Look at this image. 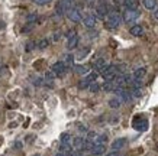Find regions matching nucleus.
<instances>
[{"label": "nucleus", "mask_w": 158, "mask_h": 156, "mask_svg": "<svg viewBox=\"0 0 158 156\" xmlns=\"http://www.w3.org/2000/svg\"><path fill=\"white\" fill-rule=\"evenodd\" d=\"M122 19L123 16H120V13L118 12H110L107 16H106V28L107 29H118L122 23Z\"/></svg>", "instance_id": "nucleus-1"}, {"label": "nucleus", "mask_w": 158, "mask_h": 156, "mask_svg": "<svg viewBox=\"0 0 158 156\" xmlns=\"http://www.w3.org/2000/svg\"><path fill=\"white\" fill-rule=\"evenodd\" d=\"M118 72H119L118 65H107L105 70L102 71V75H103L105 81H115V78L118 77L116 75Z\"/></svg>", "instance_id": "nucleus-2"}, {"label": "nucleus", "mask_w": 158, "mask_h": 156, "mask_svg": "<svg viewBox=\"0 0 158 156\" xmlns=\"http://www.w3.org/2000/svg\"><path fill=\"white\" fill-rule=\"evenodd\" d=\"M97 77H99V74H97V71H93V72H89L84 78H83L81 81H80V84H78V87L81 88V90H84V88H89L90 87V84H93V82H96Z\"/></svg>", "instance_id": "nucleus-3"}, {"label": "nucleus", "mask_w": 158, "mask_h": 156, "mask_svg": "<svg viewBox=\"0 0 158 156\" xmlns=\"http://www.w3.org/2000/svg\"><path fill=\"white\" fill-rule=\"evenodd\" d=\"M51 71H54V74H55L57 77H64L68 71V65L64 61H58L52 65Z\"/></svg>", "instance_id": "nucleus-4"}, {"label": "nucleus", "mask_w": 158, "mask_h": 156, "mask_svg": "<svg viewBox=\"0 0 158 156\" xmlns=\"http://www.w3.org/2000/svg\"><path fill=\"white\" fill-rule=\"evenodd\" d=\"M116 95H118V98L122 101V103H129L131 100H132V93H129V91H126L125 88H122V87H118L115 90Z\"/></svg>", "instance_id": "nucleus-5"}, {"label": "nucleus", "mask_w": 158, "mask_h": 156, "mask_svg": "<svg viewBox=\"0 0 158 156\" xmlns=\"http://www.w3.org/2000/svg\"><path fill=\"white\" fill-rule=\"evenodd\" d=\"M139 18V12L136 9H126L123 13V20L126 23H132Z\"/></svg>", "instance_id": "nucleus-6"}, {"label": "nucleus", "mask_w": 158, "mask_h": 156, "mask_svg": "<svg viewBox=\"0 0 158 156\" xmlns=\"http://www.w3.org/2000/svg\"><path fill=\"white\" fill-rule=\"evenodd\" d=\"M134 129H136L138 132H145L147 129H148V122L145 120V118H141V117H136L134 120V123H132Z\"/></svg>", "instance_id": "nucleus-7"}, {"label": "nucleus", "mask_w": 158, "mask_h": 156, "mask_svg": "<svg viewBox=\"0 0 158 156\" xmlns=\"http://www.w3.org/2000/svg\"><path fill=\"white\" fill-rule=\"evenodd\" d=\"M67 16L68 19L71 20V22H74V23H78V22H81V13H80V10L76 9V7H73V9H70L67 12Z\"/></svg>", "instance_id": "nucleus-8"}, {"label": "nucleus", "mask_w": 158, "mask_h": 156, "mask_svg": "<svg viewBox=\"0 0 158 156\" xmlns=\"http://www.w3.org/2000/svg\"><path fill=\"white\" fill-rule=\"evenodd\" d=\"M78 45V36L74 30L68 32V41H67V48L68 49H74Z\"/></svg>", "instance_id": "nucleus-9"}, {"label": "nucleus", "mask_w": 158, "mask_h": 156, "mask_svg": "<svg viewBox=\"0 0 158 156\" xmlns=\"http://www.w3.org/2000/svg\"><path fill=\"white\" fill-rule=\"evenodd\" d=\"M96 14L99 18H102V19L109 14V9H107V5H106L105 2H100V3L96 6Z\"/></svg>", "instance_id": "nucleus-10"}, {"label": "nucleus", "mask_w": 158, "mask_h": 156, "mask_svg": "<svg viewBox=\"0 0 158 156\" xmlns=\"http://www.w3.org/2000/svg\"><path fill=\"white\" fill-rule=\"evenodd\" d=\"M125 145H126V139L125 137H119V139H116V140L112 142L110 147H112V150H120L122 147H125Z\"/></svg>", "instance_id": "nucleus-11"}, {"label": "nucleus", "mask_w": 158, "mask_h": 156, "mask_svg": "<svg viewBox=\"0 0 158 156\" xmlns=\"http://www.w3.org/2000/svg\"><path fill=\"white\" fill-rule=\"evenodd\" d=\"M106 66H107V61H106L105 58H97L96 61L93 62V68L96 71H103Z\"/></svg>", "instance_id": "nucleus-12"}, {"label": "nucleus", "mask_w": 158, "mask_h": 156, "mask_svg": "<svg viewBox=\"0 0 158 156\" xmlns=\"http://www.w3.org/2000/svg\"><path fill=\"white\" fill-rule=\"evenodd\" d=\"M83 23L87 28H94L96 26V16L94 14H86L84 19H83Z\"/></svg>", "instance_id": "nucleus-13"}, {"label": "nucleus", "mask_w": 158, "mask_h": 156, "mask_svg": "<svg viewBox=\"0 0 158 156\" xmlns=\"http://www.w3.org/2000/svg\"><path fill=\"white\" fill-rule=\"evenodd\" d=\"M84 145H86V139H83V137H74L73 139V147L77 149V150H83L84 149Z\"/></svg>", "instance_id": "nucleus-14"}, {"label": "nucleus", "mask_w": 158, "mask_h": 156, "mask_svg": "<svg viewBox=\"0 0 158 156\" xmlns=\"http://www.w3.org/2000/svg\"><path fill=\"white\" fill-rule=\"evenodd\" d=\"M91 153L94 156H100V155H103L106 152V145H94V146L91 147Z\"/></svg>", "instance_id": "nucleus-15"}, {"label": "nucleus", "mask_w": 158, "mask_h": 156, "mask_svg": "<svg viewBox=\"0 0 158 156\" xmlns=\"http://www.w3.org/2000/svg\"><path fill=\"white\" fill-rule=\"evenodd\" d=\"M74 72L80 74V75H87L90 72V68L87 65H74Z\"/></svg>", "instance_id": "nucleus-16"}, {"label": "nucleus", "mask_w": 158, "mask_h": 156, "mask_svg": "<svg viewBox=\"0 0 158 156\" xmlns=\"http://www.w3.org/2000/svg\"><path fill=\"white\" fill-rule=\"evenodd\" d=\"M131 35H134V36H142L144 35V28L141 26V25H134L132 28H131Z\"/></svg>", "instance_id": "nucleus-17"}, {"label": "nucleus", "mask_w": 158, "mask_h": 156, "mask_svg": "<svg viewBox=\"0 0 158 156\" xmlns=\"http://www.w3.org/2000/svg\"><path fill=\"white\" fill-rule=\"evenodd\" d=\"M142 5H144L145 9L154 10L157 7V0H142Z\"/></svg>", "instance_id": "nucleus-18"}, {"label": "nucleus", "mask_w": 158, "mask_h": 156, "mask_svg": "<svg viewBox=\"0 0 158 156\" xmlns=\"http://www.w3.org/2000/svg\"><path fill=\"white\" fill-rule=\"evenodd\" d=\"M60 5L64 9V12H68L70 9H73V0H61Z\"/></svg>", "instance_id": "nucleus-19"}, {"label": "nucleus", "mask_w": 158, "mask_h": 156, "mask_svg": "<svg viewBox=\"0 0 158 156\" xmlns=\"http://www.w3.org/2000/svg\"><path fill=\"white\" fill-rule=\"evenodd\" d=\"M120 104H122V101L118 97H113V98L109 100V107H112V109H119Z\"/></svg>", "instance_id": "nucleus-20"}, {"label": "nucleus", "mask_w": 158, "mask_h": 156, "mask_svg": "<svg viewBox=\"0 0 158 156\" xmlns=\"http://www.w3.org/2000/svg\"><path fill=\"white\" fill-rule=\"evenodd\" d=\"M106 142H107L106 134H97V137L94 139V145H106Z\"/></svg>", "instance_id": "nucleus-21"}, {"label": "nucleus", "mask_w": 158, "mask_h": 156, "mask_svg": "<svg viewBox=\"0 0 158 156\" xmlns=\"http://www.w3.org/2000/svg\"><path fill=\"white\" fill-rule=\"evenodd\" d=\"M100 88H102V85L97 84V82H93V84H90V87H89V90H90L91 93H97Z\"/></svg>", "instance_id": "nucleus-22"}, {"label": "nucleus", "mask_w": 158, "mask_h": 156, "mask_svg": "<svg viewBox=\"0 0 158 156\" xmlns=\"http://www.w3.org/2000/svg\"><path fill=\"white\" fill-rule=\"evenodd\" d=\"M64 62H65L68 66L73 65V64H74V57H73L71 54H68V55H65V58H64Z\"/></svg>", "instance_id": "nucleus-23"}, {"label": "nucleus", "mask_w": 158, "mask_h": 156, "mask_svg": "<svg viewBox=\"0 0 158 156\" xmlns=\"http://www.w3.org/2000/svg\"><path fill=\"white\" fill-rule=\"evenodd\" d=\"M142 93H141V88L139 87H134L132 88V97H141Z\"/></svg>", "instance_id": "nucleus-24"}, {"label": "nucleus", "mask_w": 158, "mask_h": 156, "mask_svg": "<svg viewBox=\"0 0 158 156\" xmlns=\"http://www.w3.org/2000/svg\"><path fill=\"white\" fill-rule=\"evenodd\" d=\"M55 77H57V75L54 74V71H48L47 74H45V80H47V81H52Z\"/></svg>", "instance_id": "nucleus-25"}, {"label": "nucleus", "mask_w": 158, "mask_h": 156, "mask_svg": "<svg viewBox=\"0 0 158 156\" xmlns=\"http://www.w3.org/2000/svg\"><path fill=\"white\" fill-rule=\"evenodd\" d=\"M48 43H49V41L48 39H42L41 42L38 43V48H41V49H44V48H47L48 46Z\"/></svg>", "instance_id": "nucleus-26"}, {"label": "nucleus", "mask_w": 158, "mask_h": 156, "mask_svg": "<svg viewBox=\"0 0 158 156\" xmlns=\"http://www.w3.org/2000/svg\"><path fill=\"white\" fill-rule=\"evenodd\" d=\"M51 0H34V3H36V5L42 6V5H48Z\"/></svg>", "instance_id": "nucleus-27"}, {"label": "nucleus", "mask_w": 158, "mask_h": 156, "mask_svg": "<svg viewBox=\"0 0 158 156\" xmlns=\"http://www.w3.org/2000/svg\"><path fill=\"white\" fill-rule=\"evenodd\" d=\"M38 16H36V13H32V14H29L28 16V22H34L35 19H36Z\"/></svg>", "instance_id": "nucleus-28"}, {"label": "nucleus", "mask_w": 158, "mask_h": 156, "mask_svg": "<svg viewBox=\"0 0 158 156\" xmlns=\"http://www.w3.org/2000/svg\"><path fill=\"white\" fill-rule=\"evenodd\" d=\"M32 82H34V85H41L42 84V78H35V80H32Z\"/></svg>", "instance_id": "nucleus-29"}, {"label": "nucleus", "mask_w": 158, "mask_h": 156, "mask_svg": "<svg viewBox=\"0 0 158 156\" xmlns=\"http://www.w3.org/2000/svg\"><path fill=\"white\" fill-rule=\"evenodd\" d=\"M87 52H89V49H84V51H81V52H80V55H78V58L81 59V58L87 57Z\"/></svg>", "instance_id": "nucleus-30"}, {"label": "nucleus", "mask_w": 158, "mask_h": 156, "mask_svg": "<svg viewBox=\"0 0 158 156\" xmlns=\"http://www.w3.org/2000/svg\"><path fill=\"white\" fill-rule=\"evenodd\" d=\"M55 156H71V153H67V152H62V150H60L57 153Z\"/></svg>", "instance_id": "nucleus-31"}, {"label": "nucleus", "mask_w": 158, "mask_h": 156, "mask_svg": "<svg viewBox=\"0 0 158 156\" xmlns=\"http://www.w3.org/2000/svg\"><path fill=\"white\" fill-rule=\"evenodd\" d=\"M106 156H119V152H118V150H112V152H109Z\"/></svg>", "instance_id": "nucleus-32"}, {"label": "nucleus", "mask_w": 158, "mask_h": 156, "mask_svg": "<svg viewBox=\"0 0 158 156\" xmlns=\"http://www.w3.org/2000/svg\"><path fill=\"white\" fill-rule=\"evenodd\" d=\"M35 46V43H28V46H26V51H31L32 48Z\"/></svg>", "instance_id": "nucleus-33"}, {"label": "nucleus", "mask_w": 158, "mask_h": 156, "mask_svg": "<svg viewBox=\"0 0 158 156\" xmlns=\"http://www.w3.org/2000/svg\"><path fill=\"white\" fill-rule=\"evenodd\" d=\"M154 18H155V19L158 20V9L155 10V12H154Z\"/></svg>", "instance_id": "nucleus-34"}, {"label": "nucleus", "mask_w": 158, "mask_h": 156, "mask_svg": "<svg viewBox=\"0 0 158 156\" xmlns=\"http://www.w3.org/2000/svg\"><path fill=\"white\" fill-rule=\"evenodd\" d=\"M116 2H118V3H122V5H123V2H125V0H116Z\"/></svg>", "instance_id": "nucleus-35"}, {"label": "nucleus", "mask_w": 158, "mask_h": 156, "mask_svg": "<svg viewBox=\"0 0 158 156\" xmlns=\"http://www.w3.org/2000/svg\"><path fill=\"white\" fill-rule=\"evenodd\" d=\"M3 26H5V23H3V22H0V28H3Z\"/></svg>", "instance_id": "nucleus-36"}, {"label": "nucleus", "mask_w": 158, "mask_h": 156, "mask_svg": "<svg viewBox=\"0 0 158 156\" xmlns=\"http://www.w3.org/2000/svg\"><path fill=\"white\" fill-rule=\"evenodd\" d=\"M78 156H84V155H78Z\"/></svg>", "instance_id": "nucleus-37"}]
</instances>
